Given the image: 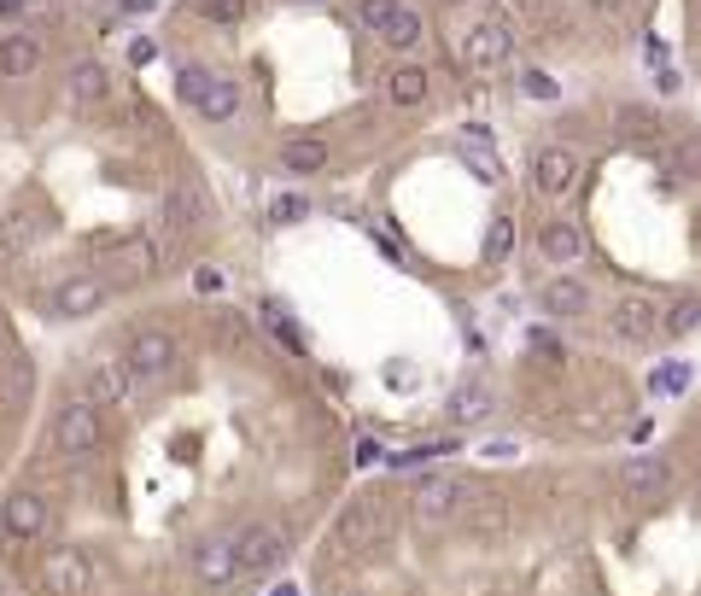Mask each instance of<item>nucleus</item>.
I'll return each mask as SVG.
<instances>
[{"instance_id":"nucleus-1","label":"nucleus","mask_w":701,"mask_h":596,"mask_svg":"<svg viewBox=\"0 0 701 596\" xmlns=\"http://www.w3.org/2000/svg\"><path fill=\"white\" fill-rule=\"evenodd\" d=\"M106 445V416H100L94 398H71L59 404L54 421H47V451L65 456V463H89Z\"/></svg>"},{"instance_id":"nucleus-2","label":"nucleus","mask_w":701,"mask_h":596,"mask_svg":"<svg viewBox=\"0 0 701 596\" xmlns=\"http://www.w3.org/2000/svg\"><path fill=\"white\" fill-rule=\"evenodd\" d=\"M176 357H182V334L176 328H164V322H147V328H135L124 339V363L135 374V386H159L176 374Z\"/></svg>"},{"instance_id":"nucleus-3","label":"nucleus","mask_w":701,"mask_h":596,"mask_svg":"<svg viewBox=\"0 0 701 596\" xmlns=\"http://www.w3.org/2000/svg\"><path fill=\"white\" fill-rule=\"evenodd\" d=\"M234 550H241V579H264L293 556V526L287 521H252L246 533H234Z\"/></svg>"},{"instance_id":"nucleus-4","label":"nucleus","mask_w":701,"mask_h":596,"mask_svg":"<svg viewBox=\"0 0 701 596\" xmlns=\"http://www.w3.org/2000/svg\"><path fill=\"white\" fill-rule=\"evenodd\" d=\"M170 252L152 246V234H124V241H112L106 252H100V276H106L112 287H135L147 276H159Z\"/></svg>"},{"instance_id":"nucleus-5","label":"nucleus","mask_w":701,"mask_h":596,"mask_svg":"<svg viewBox=\"0 0 701 596\" xmlns=\"http://www.w3.org/2000/svg\"><path fill=\"white\" fill-rule=\"evenodd\" d=\"M462 503H468V480H456V474H421V486L409 491V515L416 526H451L462 515Z\"/></svg>"},{"instance_id":"nucleus-6","label":"nucleus","mask_w":701,"mask_h":596,"mask_svg":"<svg viewBox=\"0 0 701 596\" xmlns=\"http://www.w3.org/2000/svg\"><path fill=\"white\" fill-rule=\"evenodd\" d=\"M603 328H608L614 346H649V339L661 334V299H649V293H620V299H608Z\"/></svg>"},{"instance_id":"nucleus-7","label":"nucleus","mask_w":701,"mask_h":596,"mask_svg":"<svg viewBox=\"0 0 701 596\" xmlns=\"http://www.w3.org/2000/svg\"><path fill=\"white\" fill-rule=\"evenodd\" d=\"M106 299H112L106 276H71V281H59L54 293L42 299V316L47 322H89V316L106 311Z\"/></svg>"},{"instance_id":"nucleus-8","label":"nucleus","mask_w":701,"mask_h":596,"mask_svg":"<svg viewBox=\"0 0 701 596\" xmlns=\"http://www.w3.org/2000/svg\"><path fill=\"white\" fill-rule=\"evenodd\" d=\"M579 176H585V152L568 147V141H544L533 147V187L544 199H568Z\"/></svg>"},{"instance_id":"nucleus-9","label":"nucleus","mask_w":701,"mask_h":596,"mask_svg":"<svg viewBox=\"0 0 701 596\" xmlns=\"http://www.w3.org/2000/svg\"><path fill=\"white\" fill-rule=\"evenodd\" d=\"M47 526H54V509H47L42 491L12 486L7 503H0V538L7 544H36V538H47Z\"/></svg>"},{"instance_id":"nucleus-10","label":"nucleus","mask_w":701,"mask_h":596,"mask_svg":"<svg viewBox=\"0 0 701 596\" xmlns=\"http://www.w3.org/2000/svg\"><path fill=\"white\" fill-rule=\"evenodd\" d=\"M164 223L176 234H199V229L217 223V206H211V194H205L199 176H176L164 187Z\"/></svg>"},{"instance_id":"nucleus-11","label":"nucleus","mask_w":701,"mask_h":596,"mask_svg":"<svg viewBox=\"0 0 701 596\" xmlns=\"http://www.w3.org/2000/svg\"><path fill=\"white\" fill-rule=\"evenodd\" d=\"M509 59H515V30L503 19H480L462 36V65H468V71H498Z\"/></svg>"},{"instance_id":"nucleus-12","label":"nucleus","mask_w":701,"mask_h":596,"mask_svg":"<svg viewBox=\"0 0 701 596\" xmlns=\"http://www.w3.org/2000/svg\"><path fill=\"white\" fill-rule=\"evenodd\" d=\"M36 585L47 596H89L94 591V561L82 556V550H47Z\"/></svg>"},{"instance_id":"nucleus-13","label":"nucleus","mask_w":701,"mask_h":596,"mask_svg":"<svg viewBox=\"0 0 701 596\" xmlns=\"http://www.w3.org/2000/svg\"><path fill=\"white\" fill-rule=\"evenodd\" d=\"M82 381H89V398L100 404V410H124V404H135V374H129V363H124V351L117 357H94L89 369H82Z\"/></svg>"},{"instance_id":"nucleus-14","label":"nucleus","mask_w":701,"mask_h":596,"mask_svg":"<svg viewBox=\"0 0 701 596\" xmlns=\"http://www.w3.org/2000/svg\"><path fill=\"white\" fill-rule=\"evenodd\" d=\"M614 141H626V147H649V152H661L666 159V117L655 106H643V100H626V106H614Z\"/></svg>"},{"instance_id":"nucleus-15","label":"nucleus","mask_w":701,"mask_h":596,"mask_svg":"<svg viewBox=\"0 0 701 596\" xmlns=\"http://www.w3.org/2000/svg\"><path fill=\"white\" fill-rule=\"evenodd\" d=\"M620 491L638 503H655L673 491V463H666L661 451H643V456H626L620 463Z\"/></svg>"},{"instance_id":"nucleus-16","label":"nucleus","mask_w":701,"mask_h":596,"mask_svg":"<svg viewBox=\"0 0 701 596\" xmlns=\"http://www.w3.org/2000/svg\"><path fill=\"white\" fill-rule=\"evenodd\" d=\"M194 579H199V585H211V591H222V585H234V579H241V550H234V533H211V538L194 544Z\"/></svg>"},{"instance_id":"nucleus-17","label":"nucleus","mask_w":701,"mask_h":596,"mask_svg":"<svg viewBox=\"0 0 701 596\" xmlns=\"http://www.w3.org/2000/svg\"><path fill=\"white\" fill-rule=\"evenodd\" d=\"M509 498L503 491H468V503H462V515H456V526L468 538H480V544H491V538H503L509 533Z\"/></svg>"},{"instance_id":"nucleus-18","label":"nucleus","mask_w":701,"mask_h":596,"mask_svg":"<svg viewBox=\"0 0 701 596\" xmlns=\"http://www.w3.org/2000/svg\"><path fill=\"white\" fill-rule=\"evenodd\" d=\"M381 526H386V509L374 498H357L346 515H339V544H346L351 556H369V550H381Z\"/></svg>"},{"instance_id":"nucleus-19","label":"nucleus","mask_w":701,"mask_h":596,"mask_svg":"<svg viewBox=\"0 0 701 596\" xmlns=\"http://www.w3.org/2000/svg\"><path fill=\"white\" fill-rule=\"evenodd\" d=\"M591 252V241H585V229L573 223V217H550V223H538V258L544 264H556V269H568V264H579Z\"/></svg>"},{"instance_id":"nucleus-20","label":"nucleus","mask_w":701,"mask_h":596,"mask_svg":"<svg viewBox=\"0 0 701 596\" xmlns=\"http://www.w3.org/2000/svg\"><path fill=\"white\" fill-rule=\"evenodd\" d=\"M65 94H71V106H77V112H100V106L112 100V71H106V65H100L94 54H82V59H71Z\"/></svg>"},{"instance_id":"nucleus-21","label":"nucleus","mask_w":701,"mask_h":596,"mask_svg":"<svg viewBox=\"0 0 701 596\" xmlns=\"http://www.w3.org/2000/svg\"><path fill=\"white\" fill-rule=\"evenodd\" d=\"M538 311L544 316H556V322H579V316H591V287L579 281V276H550L538 287Z\"/></svg>"},{"instance_id":"nucleus-22","label":"nucleus","mask_w":701,"mask_h":596,"mask_svg":"<svg viewBox=\"0 0 701 596\" xmlns=\"http://www.w3.org/2000/svg\"><path fill=\"white\" fill-rule=\"evenodd\" d=\"M42 65H47V47L36 36H24V30L0 36V82H30Z\"/></svg>"},{"instance_id":"nucleus-23","label":"nucleus","mask_w":701,"mask_h":596,"mask_svg":"<svg viewBox=\"0 0 701 596\" xmlns=\"http://www.w3.org/2000/svg\"><path fill=\"white\" fill-rule=\"evenodd\" d=\"M276 159H281V170L287 176H316V170H328V141L322 135H287V141L276 147Z\"/></svg>"},{"instance_id":"nucleus-24","label":"nucleus","mask_w":701,"mask_h":596,"mask_svg":"<svg viewBox=\"0 0 701 596\" xmlns=\"http://www.w3.org/2000/svg\"><path fill=\"white\" fill-rule=\"evenodd\" d=\"M427 94H433V77H427V65H392L386 71V100L398 112H421Z\"/></svg>"},{"instance_id":"nucleus-25","label":"nucleus","mask_w":701,"mask_h":596,"mask_svg":"<svg viewBox=\"0 0 701 596\" xmlns=\"http://www.w3.org/2000/svg\"><path fill=\"white\" fill-rule=\"evenodd\" d=\"M491 410H498V392L480 386V381L456 386V392H451V404H444V416H451L456 428H474V421H486Z\"/></svg>"},{"instance_id":"nucleus-26","label":"nucleus","mask_w":701,"mask_h":596,"mask_svg":"<svg viewBox=\"0 0 701 596\" xmlns=\"http://www.w3.org/2000/svg\"><path fill=\"white\" fill-rule=\"evenodd\" d=\"M701 328V293H678L673 304H661V339H684Z\"/></svg>"},{"instance_id":"nucleus-27","label":"nucleus","mask_w":701,"mask_h":596,"mask_svg":"<svg viewBox=\"0 0 701 596\" xmlns=\"http://www.w3.org/2000/svg\"><path fill=\"white\" fill-rule=\"evenodd\" d=\"M30 246H36V217H30L24 206H7V211H0V252L24 258Z\"/></svg>"},{"instance_id":"nucleus-28","label":"nucleus","mask_w":701,"mask_h":596,"mask_svg":"<svg viewBox=\"0 0 701 596\" xmlns=\"http://www.w3.org/2000/svg\"><path fill=\"white\" fill-rule=\"evenodd\" d=\"M211 94H217V71H205V65H182V71H176V100L187 112H205V106H211Z\"/></svg>"},{"instance_id":"nucleus-29","label":"nucleus","mask_w":701,"mask_h":596,"mask_svg":"<svg viewBox=\"0 0 701 596\" xmlns=\"http://www.w3.org/2000/svg\"><path fill=\"white\" fill-rule=\"evenodd\" d=\"M509 258H515V217L498 211V217H491V229H486V264L498 269V264H509Z\"/></svg>"},{"instance_id":"nucleus-30","label":"nucleus","mask_w":701,"mask_h":596,"mask_svg":"<svg viewBox=\"0 0 701 596\" xmlns=\"http://www.w3.org/2000/svg\"><path fill=\"white\" fill-rule=\"evenodd\" d=\"M690 381H696L690 363H661L655 374H649V392H655V398H684V392H690Z\"/></svg>"},{"instance_id":"nucleus-31","label":"nucleus","mask_w":701,"mask_h":596,"mask_svg":"<svg viewBox=\"0 0 701 596\" xmlns=\"http://www.w3.org/2000/svg\"><path fill=\"white\" fill-rule=\"evenodd\" d=\"M666 164H673L684 182H701V135H678V141L666 147Z\"/></svg>"},{"instance_id":"nucleus-32","label":"nucleus","mask_w":701,"mask_h":596,"mask_svg":"<svg viewBox=\"0 0 701 596\" xmlns=\"http://www.w3.org/2000/svg\"><path fill=\"white\" fill-rule=\"evenodd\" d=\"M264 322H269V334H276V339H281L287 351H293V357H304V334H299V322L287 316V311H281L276 299H264Z\"/></svg>"},{"instance_id":"nucleus-33","label":"nucleus","mask_w":701,"mask_h":596,"mask_svg":"<svg viewBox=\"0 0 701 596\" xmlns=\"http://www.w3.org/2000/svg\"><path fill=\"white\" fill-rule=\"evenodd\" d=\"M264 217H269L276 229H293V223H304V217H311V194H276Z\"/></svg>"},{"instance_id":"nucleus-34","label":"nucleus","mask_w":701,"mask_h":596,"mask_svg":"<svg viewBox=\"0 0 701 596\" xmlns=\"http://www.w3.org/2000/svg\"><path fill=\"white\" fill-rule=\"evenodd\" d=\"M246 7H252V0H194V12L205 24H217V30H234L246 19Z\"/></svg>"},{"instance_id":"nucleus-35","label":"nucleus","mask_w":701,"mask_h":596,"mask_svg":"<svg viewBox=\"0 0 701 596\" xmlns=\"http://www.w3.org/2000/svg\"><path fill=\"white\" fill-rule=\"evenodd\" d=\"M234 112H241V82L217 77V94H211V106H205L199 117H205V124H229Z\"/></svg>"},{"instance_id":"nucleus-36","label":"nucleus","mask_w":701,"mask_h":596,"mask_svg":"<svg viewBox=\"0 0 701 596\" xmlns=\"http://www.w3.org/2000/svg\"><path fill=\"white\" fill-rule=\"evenodd\" d=\"M129 129H135V135H152V141H164V117L152 112L147 100H135V106H129Z\"/></svg>"},{"instance_id":"nucleus-37","label":"nucleus","mask_w":701,"mask_h":596,"mask_svg":"<svg viewBox=\"0 0 701 596\" xmlns=\"http://www.w3.org/2000/svg\"><path fill=\"white\" fill-rule=\"evenodd\" d=\"M526 346H533V357H544V363H561V357H568V351H561V339H556L550 328H533V339H526Z\"/></svg>"},{"instance_id":"nucleus-38","label":"nucleus","mask_w":701,"mask_h":596,"mask_svg":"<svg viewBox=\"0 0 701 596\" xmlns=\"http://www.w3.org/2000/svg\"><path fill=\"white\" fill-rule=\"evenodd\" d=\"M591 12H596V19H631L638 0H591Z\"/></svg>"},{"instance_id":"nucleus-39","label":"nucleus","mask_w":701,"mask_h":596,"mask_svg":"<svg viewBox=\"0 0 701 596\" xmlns=\"http://www.w3.org/2000/svg\"><path fill=\"white\" fill-rule=\"evenodd\" d=\"M521 89L533 94V100H556V82L544 77V71H526V77H521Z\"/></svg>"},{"instance_id":"nucleus-40","label":"nucleus","mask_w":701,"mask_h":596,"mask_svg":"<svg viewBox=\"0 0 701 596\" xmlns=\"http://www.w3.org/2000/svg\"><path fill=\"white\" fill-rule=\"evenodd\" d=\"M152 59H159V42L135 36V42H129V65H135V71H141V65H152Z\"/></svg>"},{"instance_id":"nucleus-41","label":"nucleus","mask_w":701,"mask_h":596,"mask_svg":"<svg viewBox=\"0 0 701 596\" xmlns=\"http://www.w3.org/2000/svg\"><path fill=\"white\" fill-rule=\"evenodd\" d=\"M194 293L217 299V293H222V276H217V269H194Z\"/></svg>"},{"instance_id":"nucleus-42","label":"nucleus","mask_w":701,"mask_h":596,"mask_svg":"<svg viewBox=\"0 0 701 596\" xmlns=\"http://www.w3.org/2000/svg\"><path fill=\"white\" fill-rule=\"evenodd\" d=\"M30 12V0H0V19H24Z\"/></svg>"},{"instance_id":"nucleus-43","label":"nucleus","mask_w":701,"mask_h":596,"mask_svg":"<svg viewBox=\"0 0 701 596\" xmlns=\"http://www.w3.org/2000/svg\"><path fill=\"white\" fill-rule=\"evenodd\" d=\"M159 0H124V19H141V12H152Z\"/></svg>"},{"instance_id":"nucleus-44","label":"nucleus","mask_w":701,"mask_h":596,"mask_svg":"<svg viewBox=\"0 0 701 596\" xmlns=\"http://www.w3.org/2000/svg\"><path fill=\"white\" fill-rule=\"evenodd\" d=\"M12 357V334H7V322H0V363Z\"/></svg>"},{"instance_id":"nucleus-45","label":"nucleus","mask_w":701,"mask_h":596,"mask_svg":"<svg viewBox=\"0 0 701 596\" xmlns=\"http://www.w3.org/2000/svg\"><path fill=\"white\" fill-rule=\"evenodd\" d=\"M269 596H299V591H293V585H276V591H269Z\"/></svg>"},{"instance_id":"nucleus-46","label":"nucleus","mask_w":701,"mask_h":596,"mask_svg":"<svg viewBox=\"0 0 701 596\" xmlns=\"http://www.w3.org/2000/svg\"><path fill=\"white\" fill-rule=\"evenodd\" d=\"M299 7H328V0H299Z\"/></svg>"},{"instance_id":"nucleus-47","label":"nucleus","mask_w":701,"mask_h":596,"mask_svg":"<svg viewBox=\"0 0 701 596\" xmlns=\"http://www.w3.org/2000/svg\"><path fill=\"white\" fill-rule=\"evenodd\" d=\"M444 7H468V0H444Z\"/></svg>"},{"instance_id":"nucleus-48","label":"nucleus","mask_w":701,"mask_h":596,"mask_svg":"<svg viewBox=\"0 0 701 596\" xmlns=\"http://www.w3.org/2000/svg\"><path fill=\"white\" fill-rule=\"evenodd\" d=\"M334 596H357V591H334Z\"/></svg>"}]
</instances>
